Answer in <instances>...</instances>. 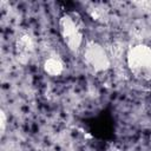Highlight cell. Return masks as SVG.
Returning a JSON list of instances; mask_svg holds the SVG:
<instances>
[{"label":"cell","mask_w":151,"mask_h":151,"mask_svg":"<svg viewBox=\"0 0 151 151\" xmlns=\"http://www.w3.org/2000/svg\"><path fill=\"white\" fill-rule=\"evenodd\" d=\"M85 64L93 72H105L111 66V60L106 50L96 41H88L83 50Z\"/></svg>","instance_id":"cell-3"},{"label":"cell","mask_w":151,"mask_h":151,"mask_svg":"<svg viewBox=\"0 0 151 151\" xmlns=\"http://www.w3.org/2000/svg\"><path fill=\"white\" fill-rule=\"evenodd\" d=\"M15 50H17V54L19 59L21 61H26L27 59H29V55L32 54L34 50L33 38L28 33L20 34L15 42Z\"/></svg>","instance_id":"cell-4"},{"label":"cell","mask_w":151,"mask_h":151,"mask_svg":"<svg viewBox=\"0 0 151 151\" xmlns=\"http://www.w3.org/2000/svg\"><path fill=\"white\" fill-rule=\"evenodd\" d=\"M126 65L134 78L151 80V47L144 44L130 47L126 52Z\"/></svg>","instance_id":"cell-1"},{"label":"cell","mask_w":151,"mask_h":151,"mask_svg":"<svg viewBox=\"0 0 151 151\" xmlns=\"http://www.w3.org/2000/svg\"><path fill=\"white\" fill-rule=\"evenodd\" d=\"M59 32L71 52H78L81 48L84 35H83V22L78 13H65L59 19Z\"/></svg>","instance_id":"cell-2"},{"label":"cell","mask_w":151,"mask_h":151,"mask_svg":"<svg viewBox=\"0 0 151 151\" xmlns=\"http://www.w3.org/2000/svg\"><path fill=\"white\" fill-rule=\"evenodd\" d=\"M5 127H6V116H5V112L1 111V133L2 134H4Z\"/></svg>","instance_id":"cell-6"},{"label":"cell","mask_w":151,"mask_h":151,"mask_svg":"<svg viewBox=\"0 0 151 151\" xmlns=\"http://www.w3.org/2000/svg\"><path fill=\"white\" fill-rule=\"evenodd\" d=\"M42 67H44V71L46 74H48L51 77H57L63 73L64 63L57 54H51L45 59Z\"/></svg>","instance_id":"cell-5"}]
</instances>
